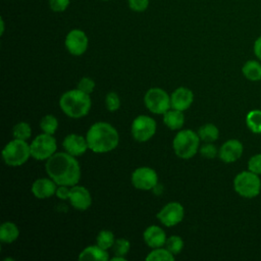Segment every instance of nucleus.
Listing matches in <instances>:
<instances>
[{
  "mask_svg": "<svg viewBox=\"0 0 261 261\" xmlns=\"http://www.w3.org/2000/svg\"><path fill=\"white\" fill-rule=\"evenodd\" d=\"M46 172L58 186H75L81 178V166L74 156L56 152L45 164Z\"/></svg>",
  "mask_w": 261,
  "mask_h": 261,
  "instance_id": "1",
  "label": "nucleus"
},
{
  "mask_svg": "<svg viewBox=\"0 0 261 261\" xmlns=\"http://www.w3.org/2000/svg\"><path fill=\"white\" fill-rule=\"evenodd\" d=\"M86 139L89 149L94 153H107L114 150L119 142L116 128L108 122L99 121L90 126Z\"/></svg>",
  "mask_w": 261,
  "mask_h": 261,
  "instance_id": "2",
  "label": "nucleus"
},
{
  "mask_svg": "<svg viewBox=\"0 0 261 261\" xmlns=\"http://www.w3.org/2000/svg\"><path fill=\"white\" fill-rule=\"evenodd\" d=\"M61 110L71 118H81L86 116L91 109V99L89 94L79 90H69L63 93L59 100Z\"/></svg>",
  "mask_w": 261,
  "mask_h": 261,
  "instance_id": "3",
  "label": "nucleus"
},
{
  "mask_svg": "<svg viewBox=\"0 0 261 261\" xmlns=\"http://www.w3.org/2000/svg\"><path fill=\"white\" fill-rule=\"evenodd\" d=\"M200 137L192 129L179 130L173 141L172 147L177 157L182 159H190L194 157L199 149Z\"/></svg>",
  "mask_w": 261,
  "mask_h": 261,
  "instance_id": "4",
  "label": "nucleus"
},
{
  "mask_svg": "<svg viewBox=\"0 0 261 261\" xmlns=\"http://www.w3.org/2000/svg\"><path fill=\"white\" fill-rule=\"evenodd\" d=\"M233 189L241 197L252 199L260 194L261 179L258 174L250 170H245L236 175L233 179Z\"/></svg>",
  "mask_w": 261,
  "mask_h": 261,
  "instance_id": "5",
  "label": "nucleus"
},
{
  "mask_svg": "<svg viewBox=\"0 0 261 261\" xmlns=\"http://www.w3.org/2000/svg\"><path fill=\"white\" fill-rule=\"evenodd\" d=\"M31 156L30 145L24 140L14 139L8 142L2 150V158L9 166H20Z\"/></svg>",
  "mask_w": 261,
  "mask_h": 261,
  "instance_id": "6",
  "label": "nucleus"
},
{
  "mask_svg": "<svg viewBox=\"0 0 261 261\" xmlns=\"http://www.w3.org/2000/svg\"><path fill=\"white\" fill-rule=\"evenodd\" d=\"M146 108L155 114H164L171 107L170 96L161 88H151L144 96Z\"/></svg>",
  "mask_w": 261,
  "mask_h": 261,
  "instance_id": "7",
  "label": "nucleus"
},
{
  "mask_svg": "<svg viewBox=\"0 0 261 261\" xmlns=\"http://www.w3.org/2000/svg\"><path fill=\"white\" fill-rule=\"evenodd\" d=\"M30 148L33 158L36 160H47L56 153L57 144L53 135L43 133L33 140Z\"/></svg>",
  "mask_w": 261,
  "mask_h": 261,
  "instance_id": "8",
  "label": "nucleus"
},
{
  "mask_svg": "<svg viewBox=\"0 0 261 261\" xmlns=\"http://www.w3.org/2000/svg\"><path fill=\"white\" fill-rule=\"evenodd\" d=\"M156 122L148 115H139L132 122L130 133L138 142H147L156 133Z\"/></svg>",
  "mask_w": 261,
  "mask_h": 261,
  "instance_id": "9",
  "label": "nucleus"
},
{
  "mask_svg": "<svg viewBox=\"0 0 261 261\" xmlns=\"http://www.w3.org/2000/svg\"><path fill=\"white\" fill-rule=\"evenodd\" d=\"M130 180L136 189L149 191L153 190L158 185V175L153 168L142 166L135 169Z\"/></svg>",
  "mask_w": 261,
  "mask_h": 261,
  "instance_id": "10",
  "label": "nucleus"
},
{
  "mask_svg": "<svg viewBox=\"0 0 261 261\" xmlns=\"http://www.w3.org/2000/svg\"><path fill=\"white\" fill-rule=\"evenodd\" d=\"M67 51L74 56L83 55L89 46V39L86 33L80 29L69 31L64 41Z\"/></svg>",
  "mask_w": 261,
  "mask_h": 261,
  "instance_id": "11",
  "label": "nucleus"
},
{
  "mask_svg": "<svg viewBox=\"0 0 261 261\" xmlns=\"http://www.w3.org/2000/svg\"><path fill=\"white\" fill-rule=\"evenodd\" d=\"M185 216L184 206L178 202H169L157 213V218L160 222L167 226H174L178 224Z\"/></svg>",
  "mask_w": 261,
  "mask_h": 261,
  "instance_id": "12",
  "label": "nucleus"
},
{
  "mask_svg": "<svg viewBox=\"0 0 261 261\" xmlns=\"http://www.w3.org/2000/svg\"><path fill=\"white\" fill-rule=\"evenodd\" d=\"M243 151L244 147L242 142L237 139H230L221 145L218 156L224 163H232L241 158Z\"/></svg>",
  "mask_w": 261,
  "mask_h": 261,
  "instance_id": "13",
  "label": "nucleus"
},
{
  "mask_svg": "<svg viewBox=\"0 0 261 261\" xmlns=\"http://www.w3.org/2000/svg\"><path fill=\"white\" fill-rule=\"evenodd\" d=\"M70 205L76 210H87L92 204V197L90 192L83 186H72L68 198Z\"/></svg>",
  "mask_w": 261,
  "mask_h": 261,
  "instance_id": "14",
  "label": "nucleus"
},
{
  "mask_svg": "<svg viewBox=\"0 0 261 261\" xmlns=\"http://www.w3.org/2000/svg\"><path fill=\"white\" fill-rule=\"evenodd\" d=\"M62 146L65 152L69 153L74 157L85 154L86 151L89 149L87 139L76 134L67 135L62 142Z\"/></svg>",
  "mask_w": 261,
  "mask_h": 261,
  "instance_id": "15",
  "label": "nucleus"
},
{
  "mask_svg": "<svg viewBox=\"0 0 261 261\" xmlns=\"http://www.w3.org/2000/svg\"><path fill=\"white\" fill-rule=\"evenodd\" d=\"M170 101L171 108L185 111L192 105L194 101V93L186 87H179L172 92Z\"/></svg>",
  "mask_w": 261,
  "mask_h": 261,
  "instance_id": "16",
  "label": "nucleus"
},
{
  "mask_svg": "<svg viewBox=\"0 0 261 261\" xmlns=\"http://www.w3.org/2000/svg\"><path fill=\"white\" fill-rule=\"evenodd\" d=\"M56 182L50 178H38L32 185V193L38 199H47L55 195L56 193Z\"/></svg>",
  "mask_w": 261,
  "mask_h": 261,
  "instance_id": "17",
  "label": "nucleus"
},
{
  "mask_svg": "<svg viewBox=\"0 0 261 261\" xmlns=\"http://www.w3.org/2000/svg\"><path fill=\"white\" fill-rule=\"evenodd\" d=\"M143 239L150 248L155 249L163 247V245H165L167 238L165 231L160 226L150 225L144 230Z\"/></svg>",
  "mask_w": 261,
  "mask_h": 261,
  "instance_id": "18",
  "label": "nucleus"
},
{
  "mask_svg": "<svg viewBox=\"0 0 261 261\" xmlns=\"http://www.w3.org/2000/svg\"><path fill=\"white\" fill-rule=\"evenodd\" d=\"M109 255L106 250L102 249L98 245L89 246L85 248L79 255V260H95V261H107Z\"/></svg>",
  "mask_w": 261,
  "mask_h": 261,
  "instance_id": "19",
  "label": "nucleus"
},
{
  "mask_svg": "<svg viewBox=\"0 0 261 261\" xmlns=\"http://www.w3.org/2000/svg\"><path fill=\"white\" fill-rule=\"evenodd\" d=\"M163 122L170 129H179L185 122L182 111L177 109H169L163 114Z\"/></svg>",
  "mask_w": 261,
  "mask_h": 261,
  "instance_id": "20",
  "label": "nucleus"
},
{
  "mask_svg": "<svg viewBox=\"0 0 261 261\" xmlns=\"http://www.w3.org/2000/svg\"><path fill=\"white\" fill-rule=\"evenodd\" d=\"M19 236V229L17 225L11 221L3 222L0 226V241L2 243L10 244L17 240Z\"/></svg>",
  "mask_w": 261,
  "mask_h": 261,
  "instance_id": "21",
  "label": "nucleus"
},
{
  "mask_svg": "<svg viewBox=\"0 0 261 261\" xmlns=\"http://www.w3.org/2000/svg\"><path fill=\"white\" fill-rule=\"evenodd\" d=\"M244 76L251 82H258L261 80V64L256 60H248L242 67Z\"/></svg>",
  "mask_w": 261,
  "mask_h": 261,
  "instance_id": "22",
  "label": "nucleus"
},
{
  "mask_svg": "<svg viewBox=\"0 0 261 261\" xmlns=\"http://www.w3.org/2000/svg\"><path fill=\"white\" fill-rule=\"evenodd\" d=\"M197 134L200 137V140L206 143H212L218 139L219 129L213 123H206L198 129Z\"/></svg>",
  "mask_w": 261,
  "mask_h": 261,
  "instance_id": "23",
  "label": "nucleus"
},
{
  "mask_svg": "<svg viewBox=\"0 0 261 261\" xmlns=\"http://www.w3.org/2000/svg\"><path fill=\"white\" fill-rule=\"evenodd\" d=\"M247 127L254 134H261V110L254 109L248 112L246 116Z\"/></svg>",
  "mask_w": 261,
  "mask_h": 261,
  "instance_id": "24",
  "label": "nucleus"
},
{
  "mask_svg": "<svg viewBox=\"0 0 261 261\" xmlns=\"http://www.w3.org/2000/svg\"><path fill=\"white\" fill-rule=\"evenodd\" d=\"M147 261H173L174 255L166 248H155L145 258Z\"/></svg>",
  "mask_w": 261,
  "mask_h": 261,
  "instance_id": "25",
  "label": "nucleus"
},
{
  "mask_svg": "<svg viewBox=\"0 0 261 261\" xmlns=\"http://www.w3.org/2000/svg\"><path fill=\"white\" fill-rule=\"evenodd\" d=\"M12 135L14 139H19V140H28L32 136V128L31 125L28 122L24 121H19L16 123L13 128H12Z\"/></svg>",
  "mask_w": 261,
  "mask_h": 261,
  "instance_id": "26",
  "label": "nucleus"
},
{
  "mask_svg": "<svg viewBox=\"0 0 261 261\" xmlns=\"http://www.w3.org/2000/svg\"><path fill=\"white\" fill-rule=\"evenodd\" d=\"M96 241H97V245L99 247H101L104 250H107L109 248H112V246L115 242V239H114V234L111 230L103 229L98 233Z\"/></svg>",
  "mask_w": 261,
  "mask_h": 261,
  "instance_id": "27",
  "label": "nucleus"
},
{
  "mask_svg": "<svg viewBox=\"0 0 261 261\" xmlns=\"http://www.w3.org/2000/svg\"><path fill=\"white\" fill-rule=\"evenodd\" d=\"M40 127L42 128V130L44 133L49 134V135H53L56 132L57 127H58V120L54 115L47 114L41 119Z\"/></svg>",
  "mask_w": 261,
  "mask_h": 261,
  "instance_id": "28",
  "label": "nucleus"
},
{
  "mask_svg": "<svg viewBox=\"0 0 261 261\" xmlns=\"http://www.w3.org/2000/svg\"><path fill=\"white\" fill-rule=\"evenodd\" d=\"M165 248L173 255H177L181 252L184 248V241L178 236H171L166 239Z\"/></svg>",
  "mask_w": 261,
  "mask_h": 261,
  "instance_id": "29",
  "label": "nucleus"
},
{
  "mask_svg": "<svg viewBox=\"0 0 261 261\" xmlns=\"http://www.w3.org/2000/svg\"><path fill=\"white\" fill-rule=\"evenodd\" d=\"M129 248H130L129 242L123 238L116 239L112 246V249L115 255H119V256H125L128 253Z\"/></svg>",
  "mask_w": 261,
  "mask_h": 261,
  "instance_id": "30",
  "label": "nucleus"
},
{
  "mask_svg": "<svg viewBox=\"0 0 261 261\" xmlns=\"http://www.w3.org/2000/svg\"><path fill=\"white\" fill-rule=\"evenodd\" d=\"M105 104H106V108L109 111L111 112L116 111L120 107L119 96L115 92H109L105 97Z\"/></svg>",
  "mask_w": 261,
  "mask_h": 261,
  "instance_id": "31",
  "label": "nucleus"
},
{
  "mask_svg": "<svg viewBox=\"0 0 261 261\" xmlns=\"http://www.w3.org/2000/svg\"><path fill=\"white\" fill-rule=\"evenodd\" d=\"M95 86H96V84H95V82H94L93 79L85 76V77H82V79L80 80V82H79V84H77V89L81 90L82 92H84V93L90 95V94L94 91Z\"/></svg>",
  "mask_w": 261,
  "mask_h": 261,
  "instance_id": "32",
  "label": "nucleus"
},
{
  "mask_svg": "<svg viewBox=\"0 0 261 261\" xmlns=\"http://www.w3.org/2000/svg\"><path fill=\"white\" fill-rule=\"evenodd\" d=\"M248 170L260 175L261 174V153L253 155L248 161Z\"/></svg>",
  "mask_w": 261,
  "mask_h": 261,
  "instance_id": "33",
  "label": "nucleus"
},
{
  "mask_svg": "<svg viewBox=\"0 0 261 261\" xmlns=\"http://www.w3.org/2000/svg\"><path fill=\"white\" fill-rule=\"evenodd\" d=\"M70 4V0H49V7L54 12L65 11Z\"/></svg>",
  "mask_w": 261,
  "mask_h": 261,
  "instance_id": "34",
  "label": "nucleus"
},
{
  "mask_svg": "<svg viewBox=\"0 0 261 261\" xmlns=\"http://www.w3.org/2000/svg\"><path fill=\"white\" fill-rule=\"evenodd\" d=\"M200 153L203 157L208 158V159H212V158L216 157V155L218 154V151L212 143H206L200 148Z\"/></svg>",
  "mask_w": 261,
  "mask_h": 261,
  "instance_id": "35",
  "label": "nucleus"
},
{
  "mask_svg": "<svg viewBox=\"0 0 261 261\" xmlns=\"http://www.w3.org/2000/svg\"><path fill=\"white\" fill-rule=\"evenodd\" d=\"M128 7L135 12H143L149 6V0H127Z\"/></svg>",
  "mask_w": 261,
  "mask_h": 261,
  "instance_id": "36",
  "label": "nucleus"
},
{
  "mask_svg": "<svg viewBox=\"0 0 261 261\" xmlns=\"http://www.w3.org/2000/svg\"><path fill=\"white\" fill-rule=\"evenodd\" d=\"M69 194H70V189H68V186H59L56 189V193H55L57 198L61 200H67L69 198Z\"/></svg>",
  "mask_w": 261,
  "mask_h": 261,
  "instance_id": "37",
  "label": "nucleus"
},
{
  "mask_svg": "<svg viewBox=\"0 0 261 261\" xmlns=\"http://www.w3.org/2000/svg\"><path fill=\"white\" fill-rule=\"evenodd\" d=\"M253 51L255 56L261 60V36H259L256 41L254 42V46H253Z\"/></svg>",
  "mask_w": 261,
  "mask_h": 261,
  "instance_id": "38",
  "label": "nucleus"
},
{
  "mask_svg": "<svg viewBox=\"0 0 261 261\" xmlns=\"http://www.w3.org/2000/svg\"><path fill=\"white\" fill-rule=\"evenodd\" d=\"M111 261H126V258L124 256H119V255H115L113 258L110 259Z\"/></svg>",
  "mask_w": 261,
  "mask_h": 261,
  "instance_id": "39",
  "label": "nucleus"
},
{
  "mask_svg": "<svg viewBox=\"0 0 261 261\" xmlns=\"http://www.w3.org/2000/svg\"><path fill=\"white\" fill-rule=\"evenodd\" d=\"M4 32V20L1 18V34Z\"/></svg>",
  "mask_w": 261,
  "mask_h": 261,
  "instance_id": "40",
  "label": "nucleus"
},
{
  "mask_svg": "<svg viewBox=\"0 0 261 261\" xmlns=\"http://www.w3.org/2000/svg\"><path fill=\"white\" fill-rule=\"evenodd\" d=\"M101 1H110V0H101Z\"/></svg>",
  "mask_w": 261,
  "mask_h": 261,
  "instance_id": "41",
  "label": "nucleus"
}]
</instances>
